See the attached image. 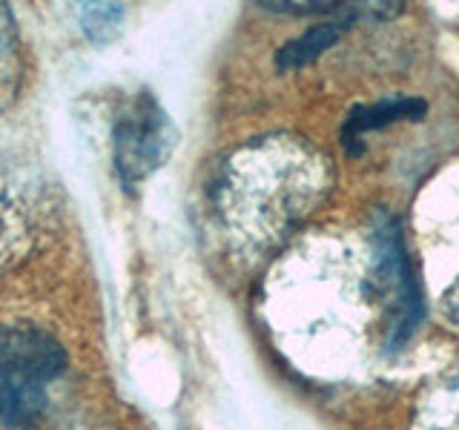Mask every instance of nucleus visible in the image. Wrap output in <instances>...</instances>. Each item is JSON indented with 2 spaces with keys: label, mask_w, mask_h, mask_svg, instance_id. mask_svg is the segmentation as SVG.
<instances>
[{
  "label": "nucleus",
  "mask_w": 459,
  "mask_h": 430,
  "mask_svg": "<svg viewBox=\"0 0 459 430\" xmlns=\"http://www.w3.org/2000/svg\"><path fill=\"white\" fill-rule=\"evenodd\" d=\"M66 353L35 324H0V419L32 425L64 376Z\"/></svg>",
  "instance_id": "nucleus-1"
},
{
  "label": "nucleus",
  "mask_w": 459,
  "mask_h": 430,
  "mask_svg": "<svg viewBox=\"0 0 459 430\" xmlns=\"http://www.w3.org/2000/svg\"><path fill=\"white\" fill-rule=\"evenodd\" d=\"M172 126L152 95H138L115 124V167L124 186L135 184L161 167L172 150Z\"/></svg>",
  "instance_id": "nucleus-2"
},
{
  "label": "nucleus",
  "mask_w": 459,
  "mask_h": 430,
  "mask_svg": "<svg viewBox=\"0 0 459 430\" xmlns=\"http://www.w3.org/2000/svg\"><path fill=\"white\" fill-rule=\"evenodd\" d=\"M425 112V104L422 100H413V98H396V100H379V104L373 107H359L348 115V121H344V143H348V150L359 141V135L368 133V129H382L394 121H402V118H420Z\"/></svg>",
  "instance_id": "nucleus-3"
},
{
  "label": "nucleus",
  "mask_w": 459,
  "mask_h": 430,
  "mask_svg": "<svg viewBox=\"0 0 459 430\" xmlns=\"http://www.w3.org/2000/svg\"><path fill=\"white\" fill-rule=\"evenodd\" d=\"M121 18H124V9L115 4H90L81 9V23L86 29V35L95 40L109 38L115 29H118Z\"/></svg>",
  "instance_id": "nucleus-4"
}]
</instances>
